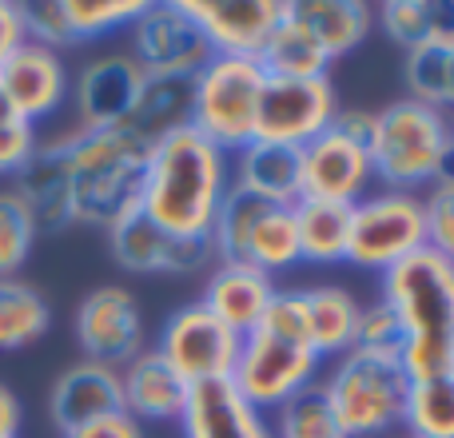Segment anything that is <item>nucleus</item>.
<instances>
[{"instance_id": "22", "label": "nucleus", "mask_w": 454, "mask_h": 438, "mask_svg": "<svg viewBox=\"0 0 454 438\" xmlns=\"http://www.w3.org/2000/svg\"><path fill=\"white\" fill-rule=\"evenodd\" d=\"M231 184L267 199V204L295 207L299 204V148H283V144H267V140L243 144L235 152Z\"/></svg>"}, {"instance_id": "5", "label": "nucleus", "mask_w": 454, "mask_h": 438, "mask_svg": "<svg viewBox=\"0 0 454 438\" xmlns=\"http://www.w3.org/2000/svg\"><path fill=\"white\" fill-rule=\"evenodd\" d=\"M319 387L327 395L331 411H335L347 438H375L403 423L411 375L403 371L399 359L347 351L319 379Z\"/></svg>"}, {"instance_id": "48", "label": "nucleus", "mask_w": 454, "mask_h": 438, "mask_svg": "<svg viewBox=\"0 0 454 438\" xmlns=\"http://www.w3.org/2000/svg\"><path fill=\"white\" fill-rule=\"evenodd\" d=\"M447 108H454V44L447 56Z\"/></svg>"}, {"instance_id": "31", "label": "nucleus", "mask_w": 454, "mask_h": 438, "mask_svg": "<svg viewBox=\"0 0 454 438\" xmlns=\"http://www.w3.org/2000/svg\"><path fill=\"white\" fill-rule=\"evenodd\" d=\"M399 426L415 438H454V371L411 379Z\"/></svg>"}, {"instance_id": "41", "label": "nucleus", "mask_w": 454, "mask_h": 438, "mask_svg": "<svg viewBox=\"0 0 454 438\" xmlns=\"http://www.w3.org/2000/svg\"><path fill=\"white\" fill-rule=\"evenodd\" d=\"M427 212V247L439 251L454 267V188H431L423 196Z\"/></svg>"}, {"instance_id": "3", "label": "nucleus", "mask_w": 454, "mask_h": 438, "mask_svg": "<svg viewBox=\"0 0 454 438\" xmlns=\"http://www.w3.org/2000/svg\"><path fill=\"white\" fill-rule=\"evenodd\" d=\"M148 144L120 128L72 132V223L104 227L140 207Z\"/></svg>"}, {"instance_id": "8", "label": "nucleus", "mask_w": 454, "mask_h": 438, "mask_svg": "<svg viewBox=\"0 0 454 438\" xmlns=\"http://www.w3.org/2000/svg\"><path fill=\"white\" fill-rule=\"evenodd\" d=\"M427 247V212L415 192H375L351 207V243L347 259L367 271H391Z\"/></svg>"}, {"instance_id": "24", "label": "nucleus", "mask_w": 454, "mask_h": 438, "mask_svg": "<svg viewBox=\"0 0 454 438\" xmlns=\"http://www.w3.org/2000/svg\"><path fill=\"white\" fill-rule=\"evenodd\" d=\"M291 16L311 32L327 60L355 52L375 28V8L363 0H291Z\"/></svg>"}, {"instance_id": "17", "label": "nucleus", "mask_w": 454, "mask_h": 438, "mask_svg": "<svg viewBox=\"0 0 454 438\" xmlns=\"http://www.w3.org/2000/svg\"><path fill=\"white\" fill-rule=\"evenodd\" d=\"M68 72H64L60 52L52 48H40L24 40L4 64H0V92L8 96L16 112H20L28 124L60 112V104L68 100Z\"/></svg>"}, {"instance_id": "23", "label": "nucleus", "mask_w": 454, "mask_h": 438, "mask_svg": "<svg viewBox=\"0 0 454 438\" xmlns=\"http://www.w3.org/2000/svg\"><path fill=\"white\" fill-rule=\"evenodd\" d=\"M192 100H196V80L184 76H144L140 96L132 104V116L124 120L128 132H136L144 144H156L164 136L192 128Z\"/></svg>"}, {"instance_id": "49", "label": "nucleus", "mask_w": 454, "mask_h": 438, "mask_svg": "<svg viewBox=\"0 0 454 438\" xmlns=\"http://www.w3.org/2000/svg\"><path fill=\"white\" fill-rule=\"evenodd\" d=\"M375 438H415V434H407L403 426H395V431H383V434H375Z\"/></svg>"}, {"instance_id": "7", "label": "nucleus", "mask_w": 454, "mask_h": 438, "mask_svg": "<svg viewBox=\"0 0 454 438\" xmlns=\"http://www.w3.org/2000/svg\"><path fill=\"white\" fill-rule=\"evenodd\" d=\"M319 355L303 339L279 335V331L255 327L239 339V355L227 375V383L259 411H275L299 395L303 387L319 383Z\"/></svg>"}, {"instance_id": "35", "label": "nucleus", "mask_w": 454, "mask_h": 438, "mask_svg": "<svg viewBox=\"0 0 454 438\" xmlns=\"http://www.w3.org/2000/svg\"><path fill=\"white\" fill-rule=\"evenodd\" d=\"M148 8V0H64V16L76 40H96L108 36L116 28L140 20V12Z\"/></svg>"}, {"instance_id": "13", "label": "nucleus", "mask_w": 454, "mask_h": 438, "mask_svg": "<svg viewBox=\"0 0 454 438\" xmlns=\"http://www.w3.org/2000/svg\"><path fill=\"white\" fill-rule=\"evenodd\" d=\"M371 184H375L371 156L335 128L299 148V199L355 207L363 196H371Z\"/></svg>"}, {"instance_id": "12", "label": "nucleus", "mask_w": 454, "mask_h": 438, "mask_svg": "<svg viewBox=\"0 0 454 438\" xmlns=\"http://www.w3.org/2000/svg\"><path fill=\"white\" fill-rule=\"evenodd\" d=\"M76 343L88 363L120 371L144 351V319L128 287H96L76 307Z\"/></svg>"}, {"instance_id": "37", "label": "nucleus", "mask_w": 454, "mask_h": 438, "mask_svg": "<svg viewBox=\"0 0 454 438\" xmlns=\"http://www.w3.org/2000/svg\"><path fill=\"white\" fill-rule=\"evenodd\" d=\"M36 235H40V227L28 207H24V199L12 188L0 192V279L16 275L28 263Z\"/></svg>"}, {"instance_id": "27", "label": "nucleus", "mask_w": 454, "mask_h": 438, "mask_svg": "<svg viewBox=\"0 0 454 438\" xmlns=\"http://www.w3.org/2000/svg\"><path fill=\"white\" fill-rule=\"evenodd\" d=\"M255 60L267 80H315V76H327V68H331L327 52H323L311 32L291 16V0H287L283 24L271 32V40L263 44V52H259Z\"/></svg>"}, {"instance_id": "14", "label": "nucleus", "mask_w": 454, "mask_h": 438, "mask_svg": "<svg viewBox=\"0 0 454 438\" xmlns=\"http://www.w3.org/2000/svg\"><path fill=\"white\" fill-rule=\"evenodd\" d=\"M215 56L255 60L287 16V0H180Z\"/></svg>"}, {"instance_id": "39", "label": "nucleus", "mask_w": 454, "mask_h": 438, "mask_svg": "<svg viewBox=\"0 0 454 438\" xmlns=\"http://www.w3.org/2000/svg\"><path fill=\"white\" fill-rule=\"evenodd\" d=\"M20 20H24V40L40 48H68L76 44L68 28V16H64V0H32L20 4Z\"/></svg>"}, {"instance_id": "34", "label": "nucleus", "mask_w": 454, "mask_h": 438, "mask_svg": "<svg viewBox=\"0 0 454 438\" xmlns=\"http://www.w3.org/2000/svg\"><path fill=\"white\" fill-rule=\"evenodd\" d=\"M271 431H275V438H347L319 383L303 387V391L291 395L287 403H279Z\"/></svg>"}, {"instance_id": "11", "label": "nucleus", "mask_w": 454, "mask_h": 438, "mask_svg": "<svg viewBox=\"0 0 454 438\" xmlns=\"http://www.w3.org/2000/svg\"><path fill=\"white\" fill-rule=\"evenodd\" d=\"M128 56L144 68V76L196 80L215 52L204 40V32L196 28V20L180 8V0H168V4H148L140 12V20L132 24V52Z\"/></svg>"}, {"instance_id": "47", "label": "nucleus", "mask_w": 454, "mask_h": 438, "mask_svg": "<svg viewBox=\"0 0 454 438\" xmlns=\"http://www.w3.org/2000/svg\"><path fill=\"white\" fill-rule=\"evenodd\" d=\"M431 188H454V136H450V144L442 148V156H439V168H434Z\"/></svg>"}, {"instance_id": "10", "label": "nucleus", "mask_w": 454, "mask_h": 438, "mask_svg": "<svg viewBox=\"0 0 454 438\" xmlns=\"http://www.w3.org/2000/svg\"><path fill=\"white\" fill-rule=\"evenodd\" d=\"M339 116V96L331 76L315 80H267L259 96L255 140L303 148L323 136Z\"/></svg>"}, {"instance_id": "26", "label": "nucleus", "mask_w": 454, "mask_h": 438, "mask_svg": "<svg viewBox=\"0 0 454 438\" xmlns=\"http://www.w3.org/2000/svg\"><path fill=\"white\" fill-rule=\"evenodd\" d=\"M375 20L399 48L454 44V0H383Z\"/></svg>"}, {"instance_id": "45", "label": "nucleus", "mask_w": 454, "mask_h": 438, "mask_svg": "<svg viewBox=\"0 0 454 438\" xmlns=\"http://www.w3.org/2000/svg\"><path fill=\"white\" fill-rule=\"evenodd\" d=\"M24 44V20H20V4L0 0V64Z\"/></svg>"}, {"instance_id": "42", "label": "nucleus", "mask_w": 454, "mask_h": 438, "mask_svg": "<svg viewBox=\"0 0 454 438\" xmlns=\"http://www.w3.org/2000/svg\"><path fill=\"white\" fill-rule=\"evenodd\" d=\"M207 263L212 267L220 263L207 235H172L164 255V275H192V271H204Z\"/></svg>"}, {"instance_id": "30", "label": "nucleus", "mask_w": 454, "mask_h": 438, "mask_svg": "<svg viewBox=\"0 0 454 438\" xmlns=\"http://www.w3.org/2000/svg\"><path fill=\"white\" fill-rule=\"evenodd\" d=\"M172 235L160 223H152L148 215L136 207V212L120 215L108 227V247L124 271H140V275H164V255Z\"/></svg>"}, {"instance_id": "9", "label": "nucleus", "mask_w": 454, "mask_h": 438, "mask_svg": "<svg viewBox=\"0 0 454 438\" xmlns=\"http://www.w3.org/2000/svg\"><path fill=\"white\" fill-rule=\"evenodd\" d=\"M156 355L188 387L215 383V379L231 375L235 355H239V335L231 327H223L207 307L188 303L176 315H168L164 331H160Z\"/></svg>"}, {"instance_id": "33", "label": "nucleus", "mask_w": 454, "mask_h": 438, "mask_svg": "<svg viewBox=\"0 0 454 438\" xmlns=\"http://www.w3.org/2000/svg\"><path fill=\"white\" fill-rule=\"evenodd\" d=\"M243 263L259 267L263 275H275V271H291L299 259V231H295V207H283L275 204L271 212L255 223L251 231V243H247V259Z\"/></svg>"}, {"instance_id": "28", "label": "nucleus", "mask_w": 454, "mask_h": 438, "mask_svg": "<svg viewBox=\"0 0 454 438\" xmlns=\"http://www.w3.org/2000/svg\"><path fill=\"white\" fill-rule=\"evenodd\" d=\"M295 231H299V259H307V263H339V259H347V243H351V207L323 204V199H299Z\"/></svg>"}, {"instance_id": "21", "label": "nucleus", "mask_w": 454, "mask_h": 438, "mask_svg": "<svg viewBox=\"0 0 454 438\" xmlns=\"http://www.w3.org/2000/svg\"><path fill=\"white\" fill-rule=\"evenodd\" d=\"M192 387L160 359L156 351H140L132 363L120 367V395L124 411L136 423H176L184 415Z\"/></svg>"}, {"instance_id": "19", "label": "nucleus", "mask_w": 454, "mask_h": 438, "mask_svg": "<svg viewBox=\"0 0 454 438\" xmlns=\"http://www.w3.org/2000/svg\"><path fill=\"white\" fill-rule=\"evenodd\" d=\"M48 411L60 434L76 431L84 423H96L104 415L124 411V395H120V371L100 367V363L80 359L76 367L60 371L48 395Z\"/></svg>"}, {"instance_id": "16", "label": "nucleus", "mask_w": 454, "mask_h": 438, "mask_svg": "<svg viewBox=\"0 0 454 438\" xmlns=\"http://www.w3.org/2000/svg\"><path fill=\"white\" fill-rule=\"evenodd\" d=\"M16 196L32 212L40 231H60L72 223V132L36 144L28 164L16 172Z\"/></svg>"}, {"instance_id": "4", "label": "nucleus", "mask_w": 454, "mask_h": 438, "mask_svg": "<svg viewBox=\"0 0 454 438\" xmlns=\"http://www.w3.org/2000/svg\"><path fill=\"white\" fill-rule=\"evenodd\" d=\"M454 124L447 112L427 104L403 100L375 112V144H371V172L387 192H415L431 188L442 148L450 144Z\"/></svg>"}, {"instance_id": "2", "label": "nucleus", "mask_w": 454, "mask_h": 438, "mask_svg": "<svg viewBox=\"0 0 454 438\" xmlns=\"http://www.w3.org/2000/svg\"><path fill=\"white\" fill-rule=\"evenodd\" d=\"M383 299L403 327V371L431 379L454 371V267L423 247L383 271Z\"/></svg>"}, {"instance_id": "25", "label": "nucleus", "mask_w": 454, "mask_h": 438, "mask_svg": "<svg viewBox=\"0 0 454 438\" xmlns=\"http://www.w3.org/2000/svg\"><path fill=\"white\" fill-rule=\"evenodd\" d=\"M303 307H307V331H311V347L319 359H339L351 351L355 343V319H359V299L347 287H319L303 291Z\"/></svg>"}, {"instance_id": "46", "label": "nucleus", "mask_w": 454, "mask_h": 438, "mask_svg": "<svg viewBox=\"0 0 454 438\" xmlns=\"http://www.w3.org/2000/svg\"><path fill=\"white\" fill-rule=\"evenodd\" d=\"M20 403H16V395L8 391L4 383H0V438H16L20 431Z\"/></svg>"}, {"instance_id": "15", "label": "nucleus", "mask_w": 454, "mask_h": 438, "mask_svg": "<svg viewBox=\"0 0 454 438\" xmlns=\"http://www.w3.org/2000/svg\"><path fill=\"white\" fill-rule=\"evenodd\" d=\"M144 68L128 52H104L80 68L76 84L68 88L80 112V128H120L132 116L140 96Z\"/></svg>"}, {"instance_id": "20", "label": "nucleus", "mask_w": 454, "mask_h": 438, "mask_svg": "<svg viewBox=\"0 0 454 438\" xmlns=\"http://www.w3.org/2000/svg\"><path fill=\"white\" fill-rule=\"evenodd\" d=\"M271 295H275L271 275H263L251 263H227V259H220V263L212 267V275H207L200 307H207L223 327H231L235 335L243 339L247 331L259 327Z\"/></svg>"}, {"instance_id": "18", "label": "nucleus", "mask_w": 454, "mask_h": 438, "mask_svg": "<svg viewBox=\"0 0 454 438\" xmlns=\"http://www.w3.org/2000/svg\"><path fill=\"white\" fill-rule=\"evenodd\" d=\"M184 438H275L271 423L227 379L196 383L180 415Z\"/></svg>"}, {"instance_id": "1", "label": "nucleus", "mask_w": 454, "mask_h": 438, "mask_svg": "<svg viewBox=\"0 0 454 438\" xmlns=\"http://www.w3.org/2000/svg\"><path fill=\"white\" fill-rule=\"evenodd\" d=\"M227 188L231 156L196 128H180L148 148L140 212L168 235H207Z\"/></svg>"}, {"instance_id": "36", "label": "nucleus", "mask_w": 454, "mask_h": 438, "mask_svg": "<svg viewBox=\"0 0 454 438\" xmlns=\"http://www.w3.org/2000/svg\"><path fill=\"white\" fill-rule=\"evenodd\" d=\"M447 56L450 44H419L403 56V76H407L411 100L447 112Z\"/></svg>"}, {"instance_id": "43", "label": "nucleus", "mask_w": 454, "mask_h": 438, "mask_svg": "<svg viewBox=\"0 0 454 438\" xmlns=\"http://www.w3.org/2000/svg\"><path fill=\"white\" fill-rule=\"evenodd\" d=\"M64 438H148V434H144V423H136L128 411H116V415H104L96 423L76 426Z\"/></svg>"}, {"instance_id": "40", "label": "nucleus", "mask_w": 454, "mask_h": 438, "mask_svg": "<svg viewBox=\"0 0 454 438\" xmlns=\"http://www.w3.org/2000/svg\"><path fill=\"white\" fill-rule=\"evenodd\" d=\"M36 124L20 116V112L8 104V96L0 92V176H16L28 156L36 152Z\"/></svg>"}, {"instance_id": "6", "label": "nucleus", "mask_w": 454, "mask_h": 438, "mask_svg": "<svg viewBox=\"0 0 454 438\" xmlns=\"http://www.w3.org/2000/svg\"><path fill=\"white\" fill-rule=\"evenodd\" d=\"M263 68L259 60L243 56H212L207 68L196 76V100H192V128L227 156L255 140L259 96H263Z\"/></svg>"}, {"instance_id": "32", "label": "nucleus", "mask_w": 454, "mask_h": 438, "mask_svg": "<svg viewBox=\"0 0 454 438\" xmlns=\"http://www.w3.org/2000/svg\"><path fill=\"white\" fill-rule=\"evenodd\" d=\"M275 204H267V199L251 196V192L243 188H227L220 212L212 219V231H207V239H212L215 247V259H227V263H243L247 259V243H251V231H255V223L271 212Z\"/></svg>"}, {"instance_id": "29", "label": "nucleus", "mask_w": 454, "mask_h": 438, "mask_svg": "<svg viewBox=\"0 0 454 438\" xmlns=\"http://www.w3.org/2000/svg\"><path fill=\"white\" fill-rule=\"evenodd\" d=\"M52 323L44 295L20 275L0 279V351H20V347L36 343Z\"/></svg>"}, {"instance_id": "38", "label": "nucleus", "mask_w": 454, "mask_h": 438, "mask_svg": "<svg viewBox=\"0 0 454 438\" xmlns=\"http://www.w3.org/2000/svg\"><path fill=\"white\" fill-rule=\"evenodd\" d=\"M351 351L383 355V359H399V355H403V327H399L395 311L383 303V299H375V303L359 307Z\"/></svg>"}, {"instance_id": "44", "label": "nucleus", "mask_w": 454, "mask_h": 438, "mask_svg": "<svg viewBox=\"0 0 454 438\" xmlns=\"http://www.w3.org/2000/svg\"><path fill=\"white\" fill-rule=\"evenodd\" d=\"M331 128H335L339 136H347L351 144H359V148L371 156V144H375V112H363V108L343 112L339 108V116H335V124Z\"/></svg>"}]
</instances>
